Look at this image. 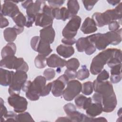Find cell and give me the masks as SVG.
<instances>
[{
  "mask_svg": "<svg viewBox=\"0 0 122 122\" xmlns=\"http://www.w3.org/2000/svg\"><path fill=\"white\" fill-rule=\"evenodd\" d=\"M45 4L43 0H36L31 3L26 9V14L28 17L35 18L36 15L42 11V8Z\"/></svg>",
  "mask_w": 122,
  "mask_h": 122,
  "instance_id": "cell-18",
  "label": "cell"
},
{
  "mask_svg": "<svg viewBox=\"0 0 122 122\" xmlns=\"http://www.w3.org/2000/svg\"><path fill=\"white\" fill-rule=\"evenodd\" d=\"M33 2L32 0H26V1H23V2H21V6L24 8L27 9L28 7Z\"/></svg>",
  "mask_w": 122,
  "mask_h": 122,
  "instance_id": "cell-53",
  "label": "cell"
},
{
  "mask_svg": "<svg viewBox=\"0 0 122 122\" xmlns=\"http://www.w3.org/2000/svg\"><path fill=\"white\" fill-rule=\"evenodd\" d=\"M101 103L102 106L103 112H112L116 108L117 103L115 93L104 98L102 97Z\"/></svg>",
  "mask_w": 122,
  "mask_h": 122,
  "instance_id": "cell-17",
  "label": "cell"
},
{
  "mask_svg": "<svg viewBox=\"0 0 122 122\" xmlns=\"http://www.w3.org/2000/svg\"><path fill=\"white\" fill-rule=\"evenodd\" d=\"M109 29L110 31H116L120 28V25L117 21H112L109 24Z\"/></svg>",
  "mask_w": 122,
  "mask_h": 122,
  "instance_id": "cell-46",
  "label": "cell"
},
{
  "mask_svg": "<svg viewBox=\"0 0 122 122\" xmlns=\"http://www.w3.org/2000/svg\"><path fill=\"white\" fill-rule=\"evenodd\" d=\"M9 24L8 20L4 16L0 14V28H3L8 26Z\"/></svg>",
  "mask_w": 122,
  "mask_h": 122,
  "instance_id": "cell-50",
  "label": "cell"
},
{
  "mask_svg": "<svg viewBox=\"0 0 122 122\" xmlns=\"http://www.w3.org/2000/svg\"><path fill=\"white\" fill-rule=\"evenodd\" d=\"M52 14L54 19L55 18L58 20H61L63 21H65L67 19L71 18L68 9L64 7L61 9L59 8H53Z\"/></svg>",
  "mask_w": 122,
  "mask_h": 122,
  "instance_id": "cell-23",
  "label": "cell"
},
{
  "mask_svg": "<svg viewBox=\"0 0 122 122\" xmlns=\"http://www.w3.org/2000/svg\"><path fill=\"white\" fill-rule=\"evenodd\" d=\"M17 122H34V120L29 112H23L17 115Z\"/></svg>",
  "mask_w": 122,
  "mask_h": 122,
  "instance_id": "cell-36",
  "label": "cell"
},
{
  "mask_svg": "<svg viewBox=\"0 0 122 122\" xmlns=\"http://www.w3.org/2000/svg\"><path fill=\"white\" fill-rule=\"evenodd\" d=\"M17 115L13 112H8L4 118L6 122H17Z\"/></svg>",
  "mask_w": 122,
  "mask_h": 122,
  "instance_id": "cell-42",
  "label": "cell"
},
{
  "mask_svg": "<svg viewBox=\"0 0 122 122\" xmlns=\"http://www.w3.org/2000/svg\"><path fill=\"white\" fill-rule=\"evenodd\" d=\"M122 63V51L120 49L113 48L112 55L107 62V65L110 68Z\"/></svg>",
  "mask_w": 122,
  "mask_h": 122,
  "instance_id": "cell-27",
  "label": "cell"
},
{
  "mask_svg": "<svg viewBox=\"0 0 122 122\" xmlns=\"http://www.w3.org/2000/svg\"><path fill=\"white\" fill-rule=\"evenodd\" d=\"M8 102L9 105L13 108L14 112L17 113L24 112L27 109V100L20 95H10L8 98Z\"/></svg>",
  "mask_w": 122,
  "mask_h": 122,
  "instance_id": "cell-10",
  "label": "cell"
},
{
  "mask_svg": "<svg viewBox=\"0 0 122 122\" xmlns=\"http://www.w3.org/2000/svg\"><path fill=\"white\" fill-rule=\"evenodd\" d=\"M122 78V75H111L110 80L113 83H117L119 82Z\"/></svg>",
  "mask_w": 122,
  "mask_h": 122,
  "instance_id": "cell-49",
  "label": "cell"
},
{
  "mask_svg": "<svg viewBox=\"0 0 122 122\" xmlns=\"http://www.w3.org/2000/svg\"><path fill=\"white\" fill-rule=\"evenodd\" d=\"M24 27H21L14 25L12 28H7L5 29L3 31V36L5 40L9 42H12L14 41L18 35L23 32Z\"/></svg>",
  "mask_w": 122,
  "mask_h": 122,
  "instance_id": "cell-16",
  "label": "cell"
},
{
  "mask_svg": "<svg viewBox=\"0 0 122 122\" xmlns=\"http://www.w3.org/2000/svg\"><path fill=\"white\" fill-rule=\"evenodd\" d=\"M28 75L26 72L22 71H16L13 75L8 92L10 95H20V90L24 83L27 81Z\"/></svg>",
  "mask_w": 122,
  "mask_h": 122,
  "instance_id": "cell-4",
  "label": "cell"
},
{
  "mask_svg": "<svg viewBox=\"0 0 122 122\" xmlns=\"http://www.w3.org/2000/svg\"><path fill=\"white\" fill-rule=\"evenodd\" d=\"M103 111L102 106L101 103L92 102L90 106L86 109V113L88 116L95 117L102 113Z\"/></svg>",
  "mask_w": 122,
  "mask_h": 122,
  "instance_id": "cell-24",
  "label": "cell"
},
{
  "mask_svg": "<svg viewBox=\"0 0 122 122\" xmlns=\"http://www.w3.org/2000/svg\"><path fill=\"white\" fill-rule=\"evenodd\" d=\"M56 51L60 56L64 58L71 57L74 53V48L71 46L61 44L56 48Z\"/></svg>",
  "mask_w": 122,
  "mask_h": 122,
  "instance_id": "cell-26",
  "label": "cell"
},
{
  "mask_svg": "<svg viewBox=\"0 0 122 122\" xmlns=\"http://www.w3.org/2000/svg\"><path fill=\"white\" fill-rule=\"evenodd\" d=\"M30 46L34 51L45 57L48 56L52 51L50 47V42L38 36L32 38L30 41Z\"/></svg>",
  "mask_w": 122,
  "mask_h": 122,
  "instance_id": "cell-6",
  "label": "cell"
},
{
  "mask_svg": "<svg viewBox=\"0 0 122 122\" xmlns=\"http://www.w3.org/2000/svg\"><path fill=\"white\" fill-rule=\"evenodd\" d=\"M14 72L0 68V84L4 86L10 84Z\"/></svg>",
  "mask_w": 122,
  "mask_h": 122,
  "instance_id": "cell-22",
  "label": "cell"
},
{
  "mask_svg": "<svg viewBox=\"0 0 122 122\" xmlns=\"http://www.w3.org/2000/svg\"><path fill=\"white\" fill-rule=\"evenodd\" d=\"M90 76L89 71L87 68L86 66L84 65L81 66V68L77 72L76 78L81 81H83L88 78Z\"/></svg>",
  "mask_w": 122,
  "mask_h": 122,
  "instance_id": "cell-31",
  "label": "cell"
},
{
  "mask_svg": "<svg viewBox=\"0 0 122 122\" xmlns=\"http://www.w3.org/2000/svg\"><path fill=\"white\" fill-rule=\"evenodd\" d=\"M113 48L103 50L95 56L92 60L90 66V71L93 75L98 74L103 69L111 58Z\"/></svg>",
  "mask_w": 122,
  "mask_h": 122,
  "instance_id": "cell-1",
  "label": "cell"
},
{
  "mask_svg": "<svg viewBox=\"0 0 122 122\" xmlns=\"http://www.w3.org/2000/svg\"><path fill=\"white\" fill-rule=\"evenodd\" d=\"M91 43L87 37L80 38L76 42V47L79 52H83Z\"/></svg>",
  "mask_w": 122,
  "mask_h": 122,
  "instance_id": "cell-30",
  "label": "cell"
},
{
  "mask_svg": "<svg viewBox=\"0 0 122 122\" xmlns=\"http://www.w3.org/2000/svg\"><path fill=\"white\" fill-rule=\"evenodd\" d=\"M93 84L91 81H87L83 83L82 85L81 92L86 95H89L93 92Z\"/></svg>",
  "mask_w": 122,
  "mask_h": 122,
  "instance_id": "cell-35",
  "label": "cell"
},
{
  "mask_svg": "<svg viewBox=\"0 0 122 122\" xmlns=\"http://www.w3.org/2000/svg\"><path fill=\"white\" fill-rule=\"evenodd\" d=\"M40 37L41 39L48 41L50 44L52 43L55 36V32L52 26L43 28L40 31Z\"/></svg>",
  "mask_w": 122,
  "mask_h": 122,
  "instance_id": "cell-21",
  "label": "cell"
},
{
  "mask_svg": "<svg viewBox=\"0 0 122 122\" xmlns=\"http://www.w3.org/2000/svg\"><path fill=\"white\" fill-rule=\"evenodd\" d=\"M67 87L62 92L64 99L67 101H71L81 92V83L76 80H72L67 83Z\"/></svg>",
  "mask_w": 122,
  "mask_h": 122,
  "instance_id": "cell-8",
  "label": "cell"
},
{
  "mask_svg": "<svg viewBox=\"0 0 122 122\" xmlns=\"http://www.w3.org/2000/svg\"><path fill=\"white\" fill-rule=\"evenodd\" d=\"M46 57L38 54L34 60V63L35 66L39 69H42L45 68L47 65Z\"/></svg>",
  "mask_w": 122,
  "mask_h": 122,
  "instance_id": "cell-32",
  "label": "cell"
},
{
  "mask_svg": "<svg viewBox=\"0 0 122 122\" xmlns=\"http://www.w3.org/2000/svg\"><path fill=\"white\" fill-rule=\"evenodd\" d=\"M63 109L71 122H84L85 115L77 111L76 106L71 103H68L63 106Z\"/></svg>",
  "mask_w": 122,
  "mask_h": 122,
  "instance_id": "cell-15",
  "label": "cell"
},
{
  "mask_svg": "<svg viewBox=\"0 0 122 122\" xmlns=\"http://www.w3.org/2000/svg\"><path fill=\"white\" fill-rule=\"evenodd\" d=\"M122 3L121 2L114 9L108 10L102 13V19L105 25L117 20H121L122 18Z\"/></svg>",
  "mask_w": 122,
  "mask_h": 122,
  "instance_id": "cell-12",
  "label": "cell"
},
{
  "mask_svg": "<svg viewBox=\"0 0 122 122\" xmlns=\"http://www.w3.org/2000/svg\"><path fill=\"white\" fill-rule=\"evenodd\" d=\"M65 66L68 69L76 71L80 66V62L77 59L73 58L66 61Z\"/></svg>",
  "mask_w": 122,
  "mask_h": 122,
  "instance_id": "cell-34",
  "label": "cell"
},
{
  "mask_svg": "<svg viewBox=\"0 0 122 122\" xmlns=\"http://www.w3.org/2000/svg\"><path fill=\"white\" fill-rule=\"evenodd\" d=\"M43 75L47 81L51 80L55 77V71L53 69L48 68L44 70Z\"/></svg>",
  "mask_w": 122,
  "mask_h": 122,
  "instance_id": "cell-37",
  "label": "cell"
},
{
  "mask_svg": "<svg viewBox=\"0 0 122 122\" xmlns=\"http://www.w3.org/2000/svg\"><path fill=\"white\" fill-rule=\"evenodd\" d=\"M52 7L44 5L42 12L39 13L35 17V25L43 28L52 26L54 19L52 14Z\"/></svg>",
  "mask_w": 122,
  "mask_h": 122,
  "instance_id": "cell-5",
  "label": "cell"
},
{
  "mask_svg": "<svg viewBox=\"0 0 122 122\" xmlns=\"http://www.w3.org/2000/svg\"><path fill=\"white\" fill-rule=\"evenodd\" d=\"M4 102L2 98H0V121L1 122L5 121L4 120V117L6 115V114L8 113L7 110L6 108V107L4 105Z\"/></svg>",
  "mask_w": 122,
  "mask_h": 122,
  "instance_id": "cell-40",
  "label": "cell"
},
{
  "mask_svg": "<svg viewBox=\"0 0 122 122\" xmlns=\"http://www.w3.org/2000/svg\"><path fill=\"white\" fill-rule=\"evenodd\" d=\"M47 65L51 68H62L65 66L66 61L56 54H52L46 59Z\"/></svg>",
  "mask_w": 122,
  "mask_h": 122,
  "instance_id": "cell-19",
  "label": "cell"
},
{
  "mask_svg": "<svg viewBox=\"0 0 122 122\" xmlns=\"http://www.w3.org/2000/svg\"><path fill=\"white\" fill-rule=\"evenodd\" d=\"M107 2L111 5L112 6L116 5V4L119 3L121 1L120 0H107Z\"/></svg>",
  "mask_w": 122,
  "mask_h": 122,
  "instance_id": "cell-55",
  "label": "cell"
},
{
  "mask_svg": "<svg viewBox=\"0 0 122 122\" xmlns=\"http://www.w3.org/2000/svg\"><path fill=\"white\" fill-rule=\"evenodd\" d=\"M109 78V73L105 70H102L99 74L97 77L96 80L97 81L101 82L106 81Z\"/></svg>",
  "mask_w": 122,
  "mask_h": 122,
  "instance_id": "cell-38",
  "label": "cell"
},
{
  "mask_svg": "<svg viewBox=\"0 0 122 122\" xmlns=\"http://www.w3.org/2000/svg\"><path fill=\"white\" fill-rule=\"evenodd\" d=\"M51 88H52V82L48 83L43 88L41 93V96L44 97L48 95L50 93V92L51 91Z\"/></svg>",
  "mask_w": 122,
  "mask_h": 122,
  "instance_id": "cell-44",
  "label": "cell"
},
{
  "mask_svg": "<svg viewBox=\"0 0 122 122\" xmlns=\"http://www.w3.org/2000/svg\"><path fill=\"white\" fill-rule=\"evenodd\" d=\"M12 20L16 23V25L21 27H24V26H25L27 20L26 17L20 12L15 17L13 18Z\"/></svg>",
  "mask_w": 122,
  "mask_h": 122,
  "instance_id": "cell-33",
  "label": "cell"
},
{
  "mask_svg": "<svg viewBox=\"0 0 122 122\" xmlns=\"http://www.w3.org/2000/svg\"><path fill=\"white\" fill-rule=\"evenodd\" d=\"M61 42L64 44V45L71 46L73 45L76 42V40L75 38H63L61 40Z\"/></svg>",
  "mask_w": 122,
  "mask_h": 122,
  "instance_id": "cell-47",
  "label": "cell"
},
{
  "mask_svg": "<svg viewBox=\"0 0 122 122\" xmlns=\"http://www.w3.org/2000/svg\"><path fill=\"white\" fill-rule=\"evenodd\" d=\"M69 79L64 74L61 75L58 79L52 82L51 92L55 97H60L62 94L65 86L69 81Z\"/></svg>",
  "mask_w": 122,
  "mask_h": 122,
  "instance_id": "cell-14",
  "label": "cell"
},
{
  "mask_svg": "<svg viewBox=\"0 0 122 122\" xmlns=\"http://www.w3.org/2000/svg\"><path fill=\"white\" fill-rule=\"evenodd\" d=\"M26 19H27V20H26L25 26L27 28H30L32 27L33 23L35 21V18L30 17L27 16Z\"/></svg>",
  "mask_w": 122,
  "mask_h": 122,
  "instance_id": "cell-51",
  "label": "cell"
},
{
  "mask_svg": "<svg viewBox=\"0 0 122 122\" xmlns=\"http://www.w3.org/2000/svg\"><path fill=\"white\" fill-rule=\"evenodd\" d=\"M85 9L88 11L91 10L95 4L98 2L97 0H82V1Z\"/></svg>",
  "mask_w": 122,
  "mask_h": 122,
  "instance_id": "cell-39",
  "label": "cell"
},
{
  "mask_svg": "<svg viewBox=\"0 0 122 122\" xmlns=\"http://www.w3.org/2000/svg\"><path fill=\"white\" fill-rule=\"evenodd\" d=\"M81 21V19L78 16L71 17L62 30V34L64 38H73L77 33Z\"/></svg>",
  "mask_w": 122,
  "mask_h": 122,
  "instance_id": "cell-9",
  "label": "cell"
},
{
  "mask_svg": "<svg viewBox=\"0 0 122 122\" xmlns=\"http://www.w3.org/2000/svg\"><path fill=\"white\" fill-rule=\"evenodd\" d=\"M46 79L41 75L36 77L31 82L28 90L26 92V97L30 101H35L39 99L41 93L46 85Z\"/></svg>",
  "mask_w": 122,
  "mask_h": 122,
  "instance_id": "cell-3",
  "label": "cell"
},
{
  "mask_svg": "<svg viewBox=\"0 0 122 122\" xmlns=\"http://www.w3.org/2000/svg\"><path fill=\"white\" fill-rule=\"evenodd\" d=\"M121 65L122 63L119 64L111 68L110 71L111 75H119L122 74Z\"/></svg>",
  "mask_w": 122,
  "mask_h": 122,
  "instance_id": "cell-41",
  "label": "cell"
},
{
  "mask_svg": "<svg viewBox=\"0 0 122 122\" xmlns=\"http://www.w3.org/2000/svg\"><path fill=\"white\" fill-rule=\"evenodd\" d=\"M92 99L91 97L87 98L82 94H79L75 98L76 106L79 109L86 110L92 103Z\"/></svg>",
  "mask_w": 122,
  "mask_h": 122,
  "instance_id": "cell-25",
  "label": "cell"
},
{
  "mask_svg": "<svg viewBox=\"0 0 122 122\" xmlns=\"http://www.w3.org/2000/svg\"><path fill=\"white\" fill-rule=\"evenodd\" d=\"M67 5L71 18L76 16L80 9V6L78 1L75 0H68Z\"/></svg>",
  "mask_w": 122,
  "mask_h": 122,
  "instance_id": "cell-29",
  "label": "cell"
},
{
  "mask_svg": "<svg viewBox=\"0 0 122 122\" xmlns=\"http://www.w3.org/2000/svg\"><path fill=\"white\" fill-rule=\"evenodd\" d=\"M93 88L95 92L101 94L102 98L114 93L113 86L112 83L108 81L99 82L95 80L92 82Z\"/></svg>",
  "mask_w": 122,
  "mask_h": 122,
  "instance_id": "cell-11",
  "label": "cell"
},
{
  "mask_svg": "<svg viewBox=\"0 0 122 122\" xmlns=\"http://www.w3.org/2000/svg\"><path fill=\"white\" fill-rule=\"evenodd\" d=\"M15 2L10 0H4L3 4L1 5L0 14L3 16H8L12 18L15 17L20 12V10Z\"/></svg>",
  "mask_w": 122,
  "mask_h": 122,
  "instance_id": "cell-13",
  "label": "cell"
},
{
  "mask_svg": "<svg viewBox=\"0 0 122 122\" xmlns=\"http://www.w3.org/2000/svg\"><path fill=\"white\" fill-rule=\"evenodd\" d=\"M96 48H95V47L91 43L85 50L84 51L87 55H90L93 54L96 51Z\"/></svg>",
  "mask_w": 122,
  "mask_h": 122,
  "instance_id": "cell-48",
  "label": "cell"
},
{
  "mask_svg": "<svg viewBox=\"0 0 122 122\" xmlns=\"http://www.w3.org/2000/svg\"><path fill=\"white\" fill-rule=\"evenodd\" d=\"M50 7L52 8H59L62 6L64 2V0H49L48 1Z\"/></svg>",
  "mask_w": 122,
  "mask_h": 122,
  "instance_id": "cell-45",
  "label": "cell"
},
{
  "mask_svg": "<svg viewBox=\"0 0 122 122\" xmlns=\"http://www.w3.org/2000/svg\"><path fill=\"white\" fill-rule=\"evenodd\" d=\"M56 122H71V119L68 117H60L56 120Z\"/></svg>",
  "mask_w": 122,
  "mask_h": 122,
  "instance_id": "cell-54",
  "label": "cell"
},
{
  "mask_svg": "<svg viewBox=\"0 0 122 122\" xmlns=\"http://www.w3.org/2000/svg\"><path fill=\"white\" fill-rule=\"evenodd\" d=\"M0 66L9 69H15L16 71H22L27 72L29 70L28 64L22 58H17L14 55L7 56L0 61Z\"/></svg>",
  "mask_w": 122,
  "mask_h": 122,
  "instance_id": "cell-2",
  "label": "cell"
},
{
  "mask_svg": "<svg viewBox=\"0 0 122 122\" xmlns=\"http://www.w3.org/2000/svg\"><path fill=\"white\" fill-rule=\"evenodd\" d=\"M31 82L30 81H26L23 84V85H22V88H21V90L24 92H27V91L29 89V88L30 86V84L31 83Z\"/></svg>",
  "mask_w": 122,
  "mask_h": 122,
  "instance_id": "cell-52",
  "label": "cell"
},
{
  "mask_svg": "<svg viewBox=\"0 0 122 122\" xmlns=\"http://www.w3.org/2000/svg\"><path fill=\"white\" fill-rule=\"evenodd\" d=\"M16 52V44L13 42H9L4 47L1 52L2 58L10 55H14Z\"/></svg>",
  "mask_w": 122,
  "mask_h": 122,
  "instance_id": "cell-28",
  "label": "cell"
},
{
  "mask_svg": "<svg viewBox=\"0 0 122 122\" xmlns=\"http://www.w3.org/2000/svg\"><path fill=\"white\" fill-rule=\"evenodd\" d=\"M64 74L68 77L69 80L74 79L77 77V71L75 70L67 69L64 71Z\"/></svg>",
  "mask_w": 122,
  "mask_h": 122,
  "instance_id": "cell-43",
  "label": "cell"
},
{
  "mask_svg": "<svg viewBox=\"0 0 122 122\" xmlns=\"http://www.w3.org/2000/svg\"><path fill=\"white\" fill-rule=\"evenodd\" d=\"M89 41L99 50H103L111 44L109 32L105 33H98L87 37Z\"/></svg>",
  "mask_w": 122,
  "mask_h": 122,
  "instance_id": "cell-7",
  "label": "cell"
},
{
  "mask_svg": "<svg viewBox=\"0 0 122 122\" xmlns=\"http://www.w3.org/2000/svg\"><path fill=\"white\" fill-rule=\"evenodd\" d=\"M81 30L84 34H91L95 32L97 30V28L93 20L90 17H87L81 25Z\"/></svg>",
  "mask_w": 122,
  "mask_h": 122,
  "instance_id": "cell-20",
  "label": "cell"
}]
</instances>
